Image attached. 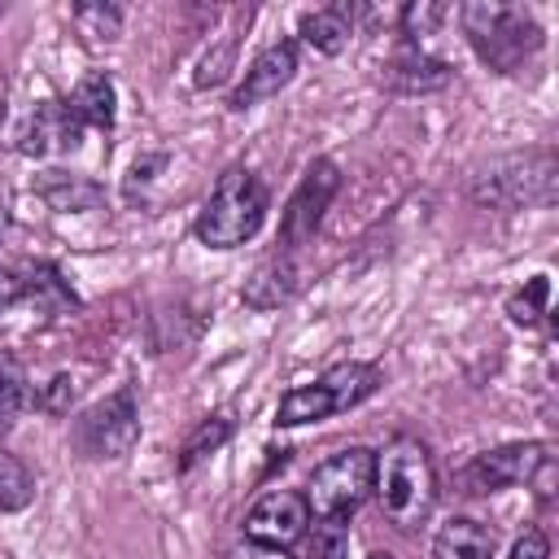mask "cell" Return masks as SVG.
Returning a JSON list of instances; mask_svg holds the SVG:
<instances>
[{
    "label": "cell",
    "instance_id": "cell-5",
    "mask_svg": "<svg viewBox=\"0 0 559 559\" xmlns=\"http://www.w3.org/2000/svg\"><path fill=\"white\" fill-rule=\"evenodd\" d=\"M371 476H376V450L367 445H345L336 454H328L310 480H306V507L314 520H341L349 524V515L371 498Z\"/></svg>",
    "mask_w": 559,
    "mask_h": 559
},
{
    "label": "cell",
    "instance_id": "cell-26",
    "mask_svg": "<svg viewBox=\"0 0 559 559\" xmlns=\"http://www.w3.org/2000/svg\"><path fill=\"white\" fill-rule=\"evenodd\" d=\"M74 22L87 31V35H118V26H122V13L114 9V4H79L74 9Z\"/></svg>",
    "mask_w": 559,
    "mask_h": 559
},
{
    "label": "cell",
    "instance_id": "cell-27",
    "mask_svg": "<svg viewBox=\"0 0 559 559\" xmlns=\"http://www.w3.org/2000/svg\"><path fill=\"white\" fill-rule=\"evenodd\" d=\"M35 402H39L48 415H66V411H70V402H74V380H70V376H52V380H48V389H44Z\"/></svg>",
    "mask_w": 559,
    "mask_h": 559
},
{
    "label": "cell",
    "instance_id": "cell-33",
    "mask_svg": "<svg viewBox=\"0 0 559 559\" xmlns=\"http://www.w3.org/2000/svg\"><path fill=\"white\" fill-rule=\"evenodd\" d=\"M367 559H393V555H389V550H371Z\"/></svg>",
    "mask_w": 559,
    "mask_h": 559
},
{
    "label": "cell",
    "instance_id": "cell-16",
    "mask_svg": "<svg viewBox=\"0 0 559 559\" xmlns=\"http://www.w3.org/2000/svg\"><path fill=\"white\" fill-rule=\"evenodd\" d=\"M293 293H297V266H293L288 258H266V262L245 280V288H240L245 306H253V310H280Z\"/></svg>",
    "mask_w": 559,
    "mask_h": 559
},
{
    "label": "cell",
    "instance_id": "cell-2",
    "mask_svg": "<svg viewBox=\"0 0 559 559\" xmlns=\"http://www.w3.org/2000/svg\"><path fill=\"white\" fill-rule=\"evenodd\" d=\"M459 26H463L472 52L493 74H515L542 48V26H537V17L524 4L472 0V4L459 9Z\"/></svg>",
    "mask_w": 559,
    "mask_h": 559
},
{
    "label": "cell",
    "instance_id": "cell-3",
    "mask_svg": "<svg viewBox=\"0 0 559 559\" xmlns=\"http://www.w3.org/2000/svg\"><path fill=\"white\" fill-rule=\"evenodd\" d=\"M266 205H271L266 183L249 166H227L197 214V240L205 249H240L245 240L258 236Z\"/></svg>",
    "mask_w": 559,
    "mask_h": 559
},
{
    "label": "cell",
    "instance_id": "cell-19",
    "mask_svg": "<svg viewBox=\"0 0 559 559\" xmlns=\"http://www.w3.org/2000/svg\"><path fill=\"white\" fill-rule=\"evenodd\" d=\"M332 415H336V406H332V397H328V389L319 380L288 389L280 397V406H275V424L280 428H301V424H319V419H332Z\"/></svg>",
    "mask_w": 559,
    "mask_h": 559
},
{
    "label": "cell",
    "instance_id": "cell-13",
    "mask_svg": "<svg viewBox=\"0 0 559 559\" xmlns=\"http://www.w3.org/2000/svg\"><path fill=\"white\" fill-rule=\"evenodd\" d=\"M35 192H39L44 205H52V210H61V214H87V210H96V205L105 201V188H100L96 179H87V175H66V170H44V175L35 179Z\"/></svg>",
    "mask_w": 559,
    "mask_h": 559
},
{
    "label": "cell",
    "instance_id": "cell-11",
    "mask_svg": "<svg viewBox=\"0 0 559 559\" xmlns=\"http://www.w3.org/2000/svg\"><path fill=\"white\" fill-rule=\"evenodd\" d=\"M293 74H297V44H293V39H280V44L262 48V52L249 61V70H245V79H240V87L231 92L227 105H231L236 114H240V109H253V105L280 96V92L293 83Z\"/></svg>",
    "mask_w": 559,
    "mask_h": 559
},
{
    "label": "cell",
    "instance_id": "cell-24",
    "mask_svg": "<svg viewBox=\"0 0 559 559\" xmlns=\"http://www.w3.org/2000/svg\"><path fill=\"white\" fill-rule=\"evenodd\" d=\"M349 555V528L341 520H319L314 533H306V559H345Z\"/></svg>",
    "mask_w": 559,
    "mask_h": 559
},
{
    "label": "cell",
    "instance_id": "cell-28",
    "mask_svg": "<svg viewBox=\"0 0 559 559\" xmlns=\"http://www.w3.org/2000/svg\"><path fill=\"white\" fill-rule=\"evenodd\" d=\"M555 480H559V463H555V450L533 467V476H528V485H533V493L542 498V502H550L555 498Z\"/></svg>",
    "mask_w": 559,
    "mask_h": 559
},
{
    "label": "cell",
    "instance_id": "cell-6",
    "mask_svg": "<svg viewBox=\"0 0 559 559\" xmlns=\"http://www.w3.org/2000/svg\"><path fill=\"white\" fill-rule=\"evenodd\" d=\"M140 441V402L135 389L122 384L109 397L92 402L79 419H74V445L83 459L105 463V459H127Z\"/></svg>",
    "mask_w": 559,
    "mask_h": 559
},
{
    "label": "cell",
    "instance_id": "cell-23",
    "mask_svg": "<svg viewBox=\"0 0 559 559\" xmlns=\"http://www.w3.org/2000/svg\"><path fill=\"white\" fill-rule=\"evenodd\" d=\"M546 301H550V275H533V280H524V288H515L507 297V314H511V323L533 328V323H542Z\"/></svg>",
    "mask_w": 559,
    "mask_h": 559
},
{
    "label": "cell",
    "instance_id": "cell-9",
    "mask_svg": "<svg viewBox=\"0 0 559 559\" xmlns=\"http://www.w3.org/2000/svg\"><path fill=\"white\" fill-rule=\"evenodd\" d=\"M310 533V507L297 489H266L249 511H245V537L262 546H293Z\"/></svg>",
    "mask_w": 559,
    "mask_h": 559
},
{
    "label": "cell",
    "instance_id": "cell-10",
    "mask_svg": "<svg viewBox=\"0 0 559 559\" xmlns=\"http://www.w3.org/2000/svg\"><path fill=\"white\" fill-rule=\"evenodd\" d=\"M83 144V122L70 114L66 100H39L22 131H17V153L26 157H57V153H74Z\"/></svg>",
    "mask_w": 559,
    "mask_h": 559
},
{
    "label": "cell",
    "instance_id": "cell-15",
    "mask_svg": "<svg viewBox=\"0 0 559 559\" xmlns=\"http://www.w3.org/2000/svg\"><path fill=\"white\" fill-rule=\"evenodd\" d=\"M66 105H70V114H74L83 127L109 131L114 118H118V87H114V79H109L105 70H92V74H83V79L74 83V92H70Z\"/></svg>",
    "mask_w": 559,
    "mask_h": 559
},
{
    "label": "cell",
    "instance_id": "cell-32",
    "mask_svg": "<svg viewBox=\"0 0 559 559\" xmlns=\"http://www.w3.org/2000/svg\"><path fill=\"white\" fill-rule=\"evenodd\" d=\"M4 227H9V214H4V205H0V236H4Z\"/></svg>",
    "mask_w": 559,
    "mask_h": 559
},
{
    "label": "cell",
    "instance_id": "cell-14",
    "mask_svg": "<svg viewBox=\"0 0 559 559\" xmlns=\"http://www.w3.org/2000/svg\"><path fill=\"white\" fill-rule=\"evenodd\" d=\"M432 559H493V528L472 515H450L432 537Z\"/></svg>",
    "mask_w": 559,
    "mask_h": 559
},
{
    "label": "cell",
    "instance_id": "cell-18",
    "mask_svg": "<svg viewBox=\"0 0 559 559\" xmlns=\"http://www.w3.org/2000/svg\"><path fill=\"white\" fill-rule=\"evenodd\" d=\"M349 31H354V9L349 4H323V9L306 13L301 26H297L301 44H310L323 57H336L349 44Z\"/></svg>",
    "mask_w": 559,
    "mask_h": 559
},
{
    "label": "cell",
    "instance_id": "cell-30",
    "mask_svg": "<svg viewBox=\"0 0 559 559\" xmlns=\"http://www.w3.org/2000/svg\"><path fill=\"white\" fill-rule=\"evenodd\" d=\"M227 559H293L284 546H262V542H240V546H231L227 550Z\"/></svg>",
    "mask_w": 559,
    "mask_h": 559
},
{
    "label": "cell",
    "instance_id": "cell-4",
    "mask_svg": "<svg viewBox=\"0 0 559 559\" xmlns=\"http://www.w3.org/2000/svg\"><path fill=\"white\" fill-rule=\"evenodd\" d=\"M555 153L528 148L493 157L480 175H472V201L493 210H520V205H550L555 201Z\"/></svg>",
    "mask_w": 559,
    "mask_h": 559
},
{
    "label": "cell",
    "instance_id": "cell-7",
    "mask_svg": "<svg viewBox=\"0 0 559 559\" xmlns=\"http://www.w3.org/2000/svg\"><path fill=\"white\" fill-rule=\"evenodd\" d=\"M555 445L550 441H511V445H493V450H480L472 454L459 472H454V485L459 493L467 498H485V493H498V489H511V485H528L533 467L550 454Z\"/></svg>",
    "mask_w": 559,
    "mask_h": 559
},
{
    "label": "cell",
    "instance_id": "cell-1",
    "mask_svg": "<svg viewBox=\"0 0 559 559\" xmlns=\"http://www.w3.org/2000/svg\"><path fill=\"white\" fill-rule=\"evenodd\" d=\"M371 493H376L380 511L389 515V524H397L406 533L419 528L437 502V472H432L428 445L419 437H393L376 454Z\"/></svg>",
    "mask_w": 559,
    "mask_h": 559
},
{
    "label": "cell",
    "instance_id": "cell-12",
    "mask_svg": "<svg viewBox=\"0 0 559 559\" xmlns=\"http://www.w3.org/2000/svg\"><path fill=\"white\" fill-rule=\"evenodd\" d=\"M450 79H454V70L441 57H428L415 44L402 48L397 57H389L384 61V74H380V83L389 92H397V96H428V92H441Z\"/></svg>",
    "mask_w": 559,
    "mask_h": 559
},
{
    "label": "cell",
    "instance_id": "cell-21",
    "mask_svg": "<svg viewBox=\"0 0 559 559\" xmlns=\"http://www.w3.org/2000/svg\"><path fill=\"white\" fill-rule=\"evenodd\" d=\"M231 432H236V419H231L227 411L197 419V428H192V432L183 437V445H179V472H188L192 463H201L205 454H214Z\"/></svg>",
    "mask_w": 559,
    "mask_h": 559
},
{
    "label": "cell",
    "instance_id": "cell-22",
    "mask_svg": "<svg viewBox=\"0 0 559 559\" xmlns=\"http://www.w3.org/2000/svg\"><path fill=\"white\" fill-rule=\"evenodd\" d=\"M35 498V476L26 472L22 459L0 450V511H22Z\"/></svg>",
    "mask_w": 559,
    "mask_h": 559
},
{
    "label": "cell",
    "instance_id": "cell-29",
    "mask_svg": "<svg viewBox=\"0 0 559 559\" xmlns=\"http://www.w3.org/2000/svg\"><path fill=\"white\" fill-rule=\"evenodd\" d=\"M546 555H550V542L542 528H524L511 546V559H546Z\"/></svg>",
    "mask_w": 559,
    "mask_h": 559
},
{
    "label": "cell",
    "instance_id": "cell-8",
    "mask_svg": "<svg viewBox=\"0 0 559 559\" xmlns=\"http://www.w3.org/2000/svg\"><path fill=\"white\" fill-rule=\"evenodd\" d=\"M336 188H341V170H336L332 157H314L301 170V179H297V188H293V197H288V205L280 214V245H284V253H293L306 240H314V231H319Z\"/></svg>",
    "mask_w": 559,
    "mask_h": 559
},
{
    "label": "cell",
    "instance_id": "cell-31",
    "mask_svg": "<svg viewBox=\"0 0 559 559\" xmlns=\"http://www.w3.org/2000/svg\"><path fill=\"white\" fill-rule=\"evenodd\" d=\"M22 297H26V284H22L13 271H4V266H0V314H4L9 306H17Z\"/></svg>",
    "mask_w": 559,
    "mask_h": 559
},
{
    "label": "cell",
    "instance_id": "cell-20",
    "mask_svg": "<svg viewBox=\"0 0 559 559\" xmlns=\"http://www.w3.org/2000/svg\"><path fill=\"white\" fill-rule=\"evenodd\" d=\"M31 376L17 354H0V432H13L22 411L31 406Z\"/></svg>",
    "mask_w": 559,
    "mask_h": 559
},
{
    "label": "cell",
    "instance_id": "cell-25",
    "mask_svg": "<svg viewBox=\"0 0 559 559\" xmlns=\"http://www.w3.org/2000/svg\"><path fill=\"white\" fill-rule=\"evenodd\" d=\"M445 13H450L445 4L419 0V4H406V9L397 13V22H402V35H406V39H424V35H432V31H437V22H441Z\"/></svg>",
    "mask_w": 559,
    "mask_h": 559
},
{
    "label": "cell",
    "instance_id": "cell-17",
    "mask_svg": "<svg viewBox=\"0 0 559 559\" xmlns=\"http://www.w3.org/2000/svg\"><path fill=\"white\" fill-rule=\"evenodd\" d=\"M319 384L328 389V397H332V406H336V415L341 411H354V406H362L376 389H380V367H371V362H336V367H328L323 376H319Z\"/></svg>",
    "mask_w": 559,
    "mask_h": 559
}]
</instances>
